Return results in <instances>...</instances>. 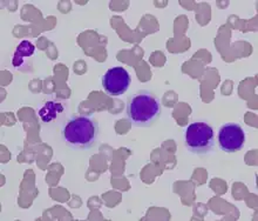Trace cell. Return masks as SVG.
Instances as JSON below:
<instances>
[{
    "label": "cell",
    "instance_id": "4",
    "mask_svg": "<svg viewBox=\"0 0 258 221\" xmlns=\"http://www.w3.org/2000/svg\"><path fill=\"white\" fill-rule=\"evenodd\" d=\"M246 134L242 125L237 123H225L217 132V145L225 153H236L244 148Z\"/></svg>",
    "mask_w": 258,
    "mask_h": 221
},
{
    "label": "cell",
    "instance_id": "3",
    "mask_svg": "<svg viewBox=\"0 0 258 221\" xmlns=\"http://www.w3.org/2000/svg\"><path fill=\"white\" fill-rule=\"evenodd\" d=\"M184 144L192 154L204 155L214 152L216 142L213 126L204 121L190 124L184 131Z\"/></svg>",
    "mask_w": 258,
    "mask_h": 221
},
{
    "label": "cell",
    "instance_id": "1",
    "mask_svg": "<svg viewBox=\"0 0 258 221\" xmlns=\"http://www.w3.org/2000/svg\"><path fill=\"white\" fill-rule=\"evenodd\" d=\"M64 144L75 151H87L95 145L99 135V124L94 118L80 116L72 118L61 131Z\"/></svg>",
    "mask_w": 258,
    "mask_h": 221
},
{
    "label": "cell",
    "instance_id": "2",
    "mask_svg": "<svg viewBox=\"0 0 258 221\" xmlns=\"http://www.w3.org/2000/svg\"><path fill=\"white\" fill-rule=\"evenodd\" d=\"M162 106L159 98L149 91H140L134 94L127 105V117L136 127H149L159 120Z\"/></svg>",
    "mask_w": 258,
    "mask_h": 221
},
{
    "label": "cell",
    "instance_id": "6",
    "mask_svg": "<svg viewBox=\"0 0 258 221\" xmlns=\"http://www.w3.org/2000/svg\"><path fill=\"white\" fill-rule=\"evenodd\" d=\"M63 105L59 101H47L39 108V117L44 123H52L55 120L60 113H62Z\"/></svg>",
    "mask_w": 258,
    "mask_h": 221
},
{
    "label": "cell",
    "instance_id": "5",
    "mask_svg": "<svg viewBox=\"0 0 258 221\" xmlns=\"http://www.w3.org/2000/svg\"><path fill=\"white\" fill-rule=\"evenodd\" d=\"M132 78L123 67H112L102 77V87L107 94L119 97L128 91Z\"/></svg>",
    "mask_w": 258,
    "mask_h": 221
},
{
    "label": "cell",
    "instance_id": "7",
    "mask_svg": "<svg viewBox=\"0 0 258 221\" xmlns=\"http://www.w3.org/2000/svg\"><path fill=\"white\" fill-rule=\"evenodd\" d=\"M35 52V47L34 45H32L30 41L24 40L20 42V45L18 46V48L16 49V53H14L13 57V66L16 69H20L21 64H24V59L25 58H30L34 54Z\"/></svg>",
    "mask_w": 258,
    "mask_h": 221
}]
</instances>
